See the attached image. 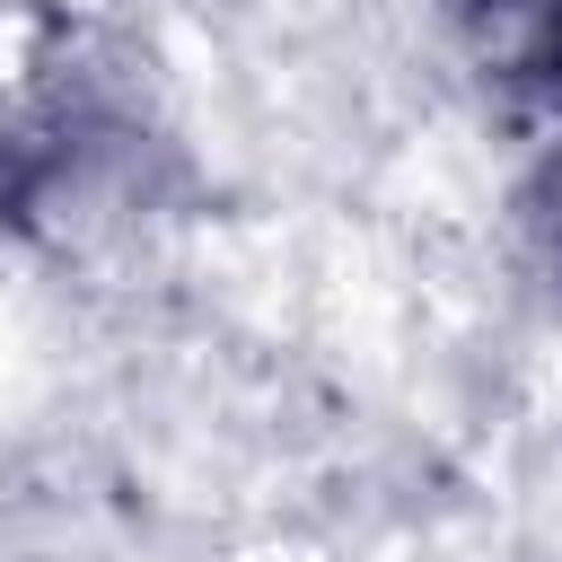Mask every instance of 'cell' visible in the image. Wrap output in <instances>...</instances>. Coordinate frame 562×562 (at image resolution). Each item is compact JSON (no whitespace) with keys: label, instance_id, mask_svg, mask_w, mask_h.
Listing matches in <instances>:
<instances>
[{"label":"cell","instance_id":"2","mask_svg":"<svg viewBox=\"0 0 562 562\" xmlns=\"http://www.w3.org/2000/svg\"><path fill=\"white\" fill-rule=\"evenodd\" d=\"M448 44L483 97L562 114V0H448Z\"/></svg>","mask_w":562,"mask_h":562},{"label":"cell","instance_id":"4","mask_svg":"<svg viewBox=\"0 0 562 562\" xmlns=\"http://www.w3.org/2000/svg\"><path fill=\"white\" fill-rule=\"evenodd\" d=\"M0 105H9V88H0Z\"/></svg>","mask_w":562,"mask_h":562},{"label":"cell","instance_id":"1","mask_svg":"<svg viewBox=\"0 0 562 562\" xmlns=\"http://www.w3.org/2000/svg\"><path fill=\"white\" fill-rule=\"evenodd\" d=\"M176 176V132L132 61L61 53L0 105V220L61 255H97L167 220Z\"/></svg>","mask_w":562,"mask_h":562},{"label":"cell","instance_id":"3","mask_svg":"<svg viewBox=\"0 0 562 562\" xmlns=\"http://www.w3.org/2000/svg\"><path fill=\"white\" fill-rule=\"evenodd\" d=\"M518 237H527V255L562 281V140L527 167V184H518Z\"/></svg>","mask_w":562,"mask_h":562}]
</instances>
